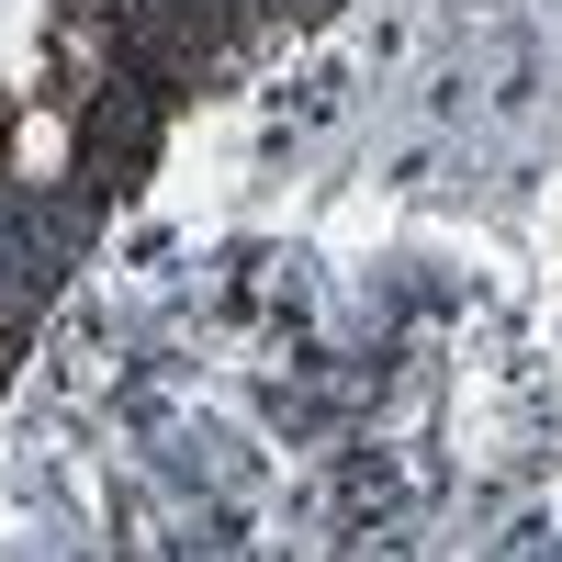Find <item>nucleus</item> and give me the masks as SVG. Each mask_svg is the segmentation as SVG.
<instances>
[{
	"instance_id": "obj_1",
	"label": "nucleus",
	"mask_w": 562,
	"mask_h": 562,
	"mask_svg": "<svg viewBox=\"0 0 562 562\" xmlns=\"http://www.w3.org/2000/svg\"><path fill=\"white\" fill-rule=\"evenodd\" d=\"M12 169H23V180H57V169H68V113H23V124H12Z\"/></svg>"
}]
</instances>
